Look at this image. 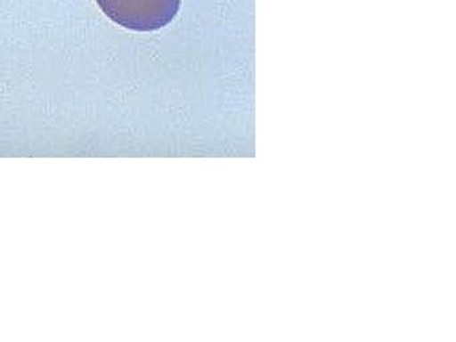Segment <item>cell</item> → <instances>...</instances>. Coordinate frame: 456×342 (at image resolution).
<instances>
[{"label": "cell", "instance_id": "1", "mask_svg": "<svg viewBox=\"0 0 456 342\" xmlns=\"http://www.w3.org/2000/svg\"><path fill=\"white\" fill-rule=\"evenodd\" d=\"M106 16L119 26L138 32H151L172 23L181 0H97Z\"/></svg>", "mask_w": 456, "mask_h": 342}]
</instances>
